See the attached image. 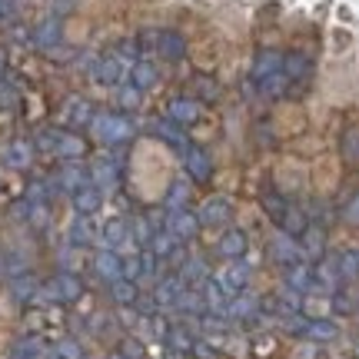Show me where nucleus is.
<instances>
[{"mask_svg":"<svg viewBox=\"0 0 359 359\" xmlns=\"http://www.w3.org/2000/svg\"><path fill=\"white\" fill-rule=\"evenodd\" d=\"M93 137L107 147H123V143L133 140V133H137V123L130 120L127 114H114V110H103V114H93Z\"/></svg>","mask_w":359,"mask_h":359,"instance_id":"obj_1","label":"nucleus"},{"mask_svg":"<svg viewBox=\"0 0 359 359\" xmlns=\"http://www.w3.org/2000/svg\"><path fill=\"white\" fill-rule=\"evenodd\" d=\"M37 147L43 154H53L60 160H80L87 154V143L80 140L74 130H60V127H50V130H40L37 133Z\"/></svg>","mask_w":359,"mask_h":359,"instance_id":"obj_2","label":"nucleus"},{"mask_svg":"<svg viewBox=\"0 0 359 359\" xmlns=\"http://www.w3.org/2000/svg\"><path fill=\"white\" fill-rule=\"evenodd\" d=\"M40 296H47L50 303L67 306V303H77L80 296H83V283H80L77 273H67V269H60L57 276H50L47 283H40Z\"/></svg>","mask_w":359,"mask_h":359,"instance_id":"obj_3","label":"nucleus"},{"mask_svg":"<svg viewBox=\"0 0 359 359\" xmlns=\"http://www.w3.org/2000/svg\"><path fill=\"white\" fill-rule=\"evenodd\" d=\"M213 286H217V293L223 296V299H233V296L246 293V283H250V269L240 263V259H230L226 266L219 269L217 276H213Z\"/></svg>","mask_w":359,"mask_h":359,"instance_id":"obj_4","label":"nucleus"},{"mask_svg":"<svg viewBox=\"0 0 359 359\" xmlns=\"http://www.w3.org/2000/svg\"><path fill=\"white\" fill-rule=\"evenodd\" d=\"M130 60L123 57V53H107V57H100L97 64H93V80L100 83V87H120L123 83V77H130Z\"/></svg>","mask_w":359,"mask_h":359,"instance_id":"obj_5","label":"nucleus"},{"mask_svg":"<svg viewBox=\"0 0 359 359\" xmlns=\"http://www.w3.org/2000/svg\"><path fill=\"white\" fill-rule=\"evenodd\" d=\"M286 290H293L296 296H306V293H316V290H323L316 266H313L309 259H299L296 266H290V269H286Z\"/></svg>","mask_w":359,"mask_h":359,"instance_id":"obj_6","label":"nucleus"},{"mask_svg":"<svg viewBox=\"0 0 359 359\" xmlns=\"http://www.w3.org/2000/svg\"><path fill=\"white\" fill-rule=\"evenodd\" d=\"M290 333H296L299 339H309V343H330L339 336V326L333 320H293Z\"/></svg>","mask_w":359,"mask_h":359,"instance_id":"obj_7","label":"nucleus"},{"mask_svg":"<svg viewBox=\"0 0 359 359\" xmlns=\"http://www.w3.org/2000/svg\"><path fill=\"white\" fill-rule=\"evenodd\" d=\"M90 183V167H83L80 160H64L60 170L53 173V187L64 193H77L80 187H87Z\"/></svg>","mask_w":359,"mask_h":359,"instance_id":"obj_8","label":"nucleus"},{"mask_svg":"<svg viewBox=\"0 0 359 359\" xmlns=\"http://www.w3.org/2000/svg\"><path fill=\"white\" fill-rule=\"evenodd\" d=\"M200 217L196 213H190V210H167V223H163V230L173 233L180 243H190L193 236L200 233Z\"/></svg>","mask_w":359,"mask_h":359,"instance_id":"obj_9","label":"nucleus"},{"mask_svg":"<svg viewBox=\"0 0 359 359\" xmlns=\"http://www.w3.org/2000/svg\"><path fill=\"white\" fill-rule=\"evenodd\" d=\"M296 246H299L303 259H323L326 257V230L316 226V223H306L296 233Z\"/></svg>","mask_w":359,"mask_h":359,"instance_id":"obj_10","label":"nucleus"},{"mask_svg":"<svg viewBox=\"0 0 359 359\" xmlns=\"http://www.w3.org/2000/svg\"><path fill=\"white\" fill-rule=\"evenodd\" d=\"M100 240H103V250H114V253L127 250V246L133 243V233H130V219H123V217L107 219V223H103V230H100Z\"/></svg>","mask_w":359,"mask_h":359,"instance_id":"obj_11","label":"nucleus"},{"mask_svg":"<svg viewBox=\"0 0 359 359\" xmlns=\"http://www.w3.org/2000/svg\"><path fill=\"white\" fill-rule=\"evenodd\" d=\"M266 253L273 263H280V266H296L299 259H303V253H299V246H296V236H290V233H280V236H273L266 246Z\"/></svg>","mask_w":359,"mask_h":359,"instance_id":"obj_12","label":"nucleus"},{"mask_svg":"<svg viewBox=\"0 0 359 359\" xmlns=\"http://www.w3.org/2000/svg\"><path fill=\"white\" fill-rule=\"evenodd\" d=\"M150 40H154L156 57H163L170 64L183 60V53H187V40H183V34H177V30H156Z\"/></svg>","mask_w":359,"mask_h":359,"instance_id":"obj_13","label":"nucleus"},{"mask_svg":"<svg viewBox=\"0 0 359 359\" xmlns=\"http://www.w3.org/2000/svg\"><path fill=\"white\" fill-rule=\"evenodd\" d=\"M183 167H187V173H190L196 183H206V180L213 177V156H210V150L190 143V147L183 150Z\"/></svg>","mask_w":359,"mask_h":359,"instance_id":"obj_14","label":"nucleus"},{"mask_svg":"<svg viewBox=\"0 0 359 359\" xmlns=\"http://www.w3.org/2000/svg\"><path fill=\"white\" fill-rule=\"evenodd\" d=\"M200 223L203 226H226L233 217V203L230 196H210V200H203V206H200Z\"/></svg>","mask_w":359,"mask_h":359,"instance_id":"obj_15","label":"nucleus"},{"mask_svg":"<svg viewBox=\"0 0 359 359\" xmlns=\"http://www.w3.org/2000/svg\"><path fill=\"white\" fill-rule=\"evenodd\" d=\"M60 120L67 123V130H80V127H90L93 123V103L87 97H70L60 110Z\"/></svg>","mask_w":359,"mask_h":359,"instance_id":"obj_16","label":"nucleus"},{"mask_svg":"<svg viewBox=\"0 0 359 359\" xmlns=\"http://www.w3.org/2000/svg\"><path fill=\"white\" fill-rule=\"evenodd\" d=\"M190 286L180 280V273H173V276H163V280L156 283V290H154V303L160 309H177L180 303V296L187 293Z\"/></svg>","mask_w":359,"mask_h":359,"instance_id":"obj_17","label":"nucleus"},{"mask_svg":"<svg viewBox=\"0 0 359 359\" xmlns=\"http://www.w3.org/2000/svg\"><path fill=\"white\" fill-rule=\"evenodd\" d=\"M70 203H74V213H80V217H93V213L103 206V190L97 187V183H87V187H80L77 193H70Z\"/></svg>","mask_w":359,"mask_h":359,"instance_id":"obj_18","label":"nucleus"},{"mask_svg":"<svg viewBox=\"0 0 359 359\" xmlns=\"http://www.w3.org/2000/svg\"><path fill=\"white\" fill-rule=\"evenodd\" d=\"M150 130H154V137H160L163 143H170L173 150H187V147H190L187 130L180 127V123H173L170 116H160V120H154V123H150Z\"/></svg>","mask_w":359,"mask_h":359,"instance_id":"obj_19","label":"nucleus"},{"mask_svg":"<svg viewBox=\"0 0 359 359\" xmlns=\"http://www.w3.org/2000/svg\"><path fill=\"white\" fill-rule=\"evenodd\" d=\"M200 114H203V107L193 100V97H173L167 107V116L173 120V123H180V127H190V123H196L200 120Z\"/></svg>","mask_w":359,"mask_h":359,"instance_id":"obj_20","label":"nucleus"},{"mask_svg":"<svg viewBox=\"0 0 359 359\" xmlns=\"http://www.w3.org/2000/svg\"><path fill=\"white\" fill-rule=\"evenodd\" d=\"M90 183H97L103 193L114 190L116 183H120V163H116L114 156H100V160L90 167Z\"/></svg>","mask_w":359,"mask_h":359,"instance_id":"obj_21","label":"nucleus"},{"mask_svg":"<svg viewBox=\"0 0 359 359\" xmlns=\"http://www.w3.org/2000/svg\"><path fill=\"white\" fill-rule=\"evenodd\" d=\"M93 273H97L103 283L120 280V276H123V257L114 253V250H100V253L93 257Z\"/></svg>","mask_w":359,"mask_h":359,"instance_id":"obj_22","label":"nucleus"},{"mask_svg":"<svg viewBox=\"0 0 359 359\" xmlns=\"http://www.w3.org/2000/svg\"><path fill=\"white\" fill-rule=\"evenodd\" d=\"M47 353H50V349H47V343H43V336L27 333L11 346V356L7 359H47Z\"/></svg>","mask_w":359,"mask_h":359,"instance_id":"obj_23","label":"nucleus"},{"mask_svg":"<svg viewBox=\"0 0 359 359\" xmlns=\"http://www.w3.org/2000/svg\"><path fill=\"white\" fill-rule=\"evenodd\" d=\"M283 74H286V80H290V87H296V83H303V80L313 74V60L299 50L283 53Z\"/></svg>","mask_w":359,"mask_h":359,"instance_id":"obj_24","label":"nucleus"},{"mask_svg":"<svg viewBox=\"0 0 359 359\" xmlns=\"http://www.w3.org/2000/svg\"><path fill=\"white\" fill-rule=\"evenodd\" d=\"M180 280L187 283V286H190V290H203L206 286V280H210V266H206L203 259L200 257H190V259H183V263H180Z\"/></svg>","mask_w":359,"mask_h":359,"instance_id":"obj_25","label":"nucleus"},{"mask_svg":"<svg viewBox=\"0 0 359 359\" xmlns=\"http://www.w3.org/2000/svg\"><path fill=\"white\" fill-rule=\"evenodd\" d=\"M246 246L250 243H246L243 230H223L217 250H219V257H226V263H230V259H243L246 257Z\"/></svg>","mask_w":359,"mask_h":359,"instance_id":"obj_26","label":"nucleus"},{"mask_svg":"<svg viewBox=\"0 0 359 359\" xmlns=\"http://www.w3.org/2000/svg\"><path fill=\"white\" fill-rule=\"evenodd\" d=\"M180 246H183V243H180L177 236L160 226V230L154 233V240H150V246H147V250H150L156 259H177L180 257Z\"/></svg>","mask_w":359,"mask_h":359,"instance_id":"obj_27","label":"nucleus"},{"mask_svg":"<svg viewBox=\"0 0 359 359\" xmlns=\"http://www.w3.org/2000/svg\"><path fill=\"white\" fill-rule=\"evenodd\" d=\"M156 80H160V74H156L154 60H147V57H140V60H133V67H130V83L140 90H150L156 87Z\"/></svg>","mask_w":359,"mask_h":359,"instance_id":"obj_28","label":"nucleus"},{"mask_svg":"<svg viewBox=\"0 0 359 359\" xmlns=\"http://www.w3.org/2000/svg\"><path fill=\"white\" fill-rule=\"evenodd\" d=\"M30 160H34V147L27 140H11L7 143V150H4V163L11 170H27L30 167Z\"/></svg>","mask_w":359,"mask_h":359,"instance_id":"obj_29","label":"nucleus"},{"mask_svg":"<svg viewBox=\"0 0 359 359\" xmlns=\"http://www.w3.org/2000/svg\"><path fill=\"white\" fill-rule=\"evenodd\" d=\"M276 70H283V53H276V50H259L257 60H253V83L266 80L269 74H276Z\"/></svg>","mask_w":359,"mask_h":359,"instance_id":"obj_30","label":"nucleus"},{"mask_svg":"<svg viewBox=\"0 0 359 359\" xmlns=\"http://www.w3.org/2000/svg\"><path fill=\"white\" fill-rule=\"evenodd\" d=\"M67 240L74 246H90L93 240H97V230H93V223H90V217H74V223L67 226Z\"/></svg>","mask_w":359,"mask_h":359,"instance_id":"obj_31","label":"nucleus"},{"mask_svg":"<svg viewBox=\"0 0 359 359\" xmlns=\"http://www.w3.org/2000/svg\"><path fill=\"white\" fill-rule=\"evenodd\" d=\"M11 293L17 303H30L34 296H40V283L34 280V273H17L11 280Z\"/></svg>","mask_w":359,"mask_h":359,"instance_id":"obj_32","label":"nucleus"},{"mask_svg":"<svg viewBox=\"0 0 359 359\" xmlns=\"http://www.w3.org/2000/svg\"><path fill=\"white\" fill-rule=\"evenodd\" d=\"M34 43H37V47H43V50H50V47H57V43H60V17H57V13H53V17H47V20L34 30Z\"/></svg>","mask_w":359,"mask_h":359,"instance_id":"obj_33","label":"nucleus"},{"mask_svg":"<svg viewBox=\"0 0 359 359\" xmlns=\"http://www.w3.org/2000/svg\"><path fill=\"white\" fill-rule=\"evenodd\" d=\"M333 263H336V273H339V283L359 280V250H343V253H336Z\"/></svg>","mask_w":359,"mask_h":359,"instance_id":"obj_34","label":"nucleus"},{"mask_svg":"<svg viewBox=\"0 0 359 359\" xmlns=\"http://www.w3.org/2000/svg\"><path fill=\"white\" fill-rule=\"evenodd\" d=\"M110 296H114L116 306H127L130 309L137 299H140V290H137V283H133V280H123V276H120V280L110 283Z\"/></svg>","mask_w":359,"mask_h":359,"instance_id":"obj_35","label":"nucleus"},{"mask_svg":"<svg viewBox=\"0 0 359 359\" xmlns=\"http://www.w3.org/2000/svg\"><path fill=\"white\" fill-rule=\"evenodd\" d=\"M163 343H167L173 353H180V356H183V353H190V349L196 346V343H193V336L187 333L183 326H170V333H167V339H163Z\"/></svg>","mask_w":359,"mask_h":359,"instance_id":"obj_36","label":"nucleus"},{"mask_svg":"<svg viewBox=\"0 0 359 359\" xmlns=\"http://www.w3.org/2000/svg\"><path fill=\"white\" fill-rule=\"evenodd\" d=\"M47 359H83V346L77 339H60L57 346H50Z\"/></svg>","mask_w":359,"mask_h":359,"instance_id":"obj_37","label":"nucleus"},{"mask_svg":"<svg viewBox=\"0 0 359 359\" xmlns=\"http://www.w3.org/2000/svg\"><path fill=\"white\" fill-rule=\"evenodd\" d=\"M187 196H190V187L187 183H173L167 193V210H187V203H183Z\"/></svg>","mask_w":359,"mask_h":359,"instance_id":"obj_38","label":"nucleus"},{"mask_svg":"<svg viewBox=\"0 0 359 359\" xmlns=\"http://www.w3.org/2000/svg\"><path fill=\"white\" fill-rule=\"evenodd\" d=\"M116 103H120L123 110H133V107H140V90L133 87V83L120 87V90H116Z\"/></svg>","mask_w":359,"mask_h":359,"instance_id":"obj_39","label":"nucleus"},{"mask_svg":"<svg viewBox=\"0 0 359 359\" xmlns=\"http://www.w3.org/2000/svg\"><path fill=\"white\" fill-rule=\"evenodd\" d=\"M193 87L203 93V100H217V97H219V87L210 77H196V80H193Z\"/></svg>","mask_w":359,"mask_h":359,"instance_id":"obj_40","label":"nucleus"},{"mask_svg":"<svg viewBox=\"0 0 359 359\" xmlns=\"http://www.w3.org/2000/svg\"><path fill=\"white\" fill-rule=\"evenodd\" d=\"M343 154L349 160H359V130H349L346 137H343Z\"/></svg>","mask_w":359,"mask_h":359,"instance_id":"obj_41","label":"nucleus"},{"mask_svg":"<svg viewBox=\"0 0 359 359\" xmlns=\"http://www.w3.org/2000/svg\"><path fill=\"white\" fill-rule=\"evenodd\" d=\"M343 217H346V223L359 226V193H353V196H349V203L343 206Z\"/></svg>","mask_w":359,"mask_h":359,"instance_id":"obj_42","label":"nucleus"},{"mask_svg":"<svg viewBox=\"0 0 359 359\" xmlns=\"http://www.w3.org/2000/svg\"><path fill=\"white\" fill-rule=\"evenodd\" d=\"M120 353L127 359H143V346L137 339H123V343H120Z\"/></svg>","mask_w":359,"mask_h":359,"instance_id":"obj_43","label":"nucleus"},{"mask_svg":"<svg viewBox=\"0 0 359 359\" xmlns=\"http://www.w3.org/2000/svg\"><path fill=\"white\" fill-rule=\"evenodd\" d=\"M353 306H356V303H353L346 293H336L333 296V309H336V313H353Z\"/></svg>","mask_w":359,"mask_h":359,"instance_id":"obj_44","label":"nucleus"},{"mask_svg":"<svg viewBox=\"0 0 359 359\" xmlns=\"http://www.w3.org/2000/svg\"><path fill=\"white\" fill-rule=\"evenodd\" d=\"M296 359H320V349L309 346V349H296Z\"/></svg>","mask_w":359,"mask_h":359,"instance_id":"obj_45","label":"nucleus"},{"mask_svg":"<svg viewBox=\"0 0 359 359\" xmlns=\"http://www.w3.org/2000/svg\"><path fill=\"white\" fill-rule=\"evenodd\" d=\"M13 4H17V0H0V20H7L13 13Z\"/></svg>","mask_w":359,"mask_h":359,"instance_id":"obj_46","label":"nucleus"},{"mask_svg":"<svg viewBox=\"0 0 359 359\" xmlns=\"http://www.w3.org/2000/svg\"><path fill=\"white\" fill-rule=\"evenodd\" d=\"M4 273H7V269H4V253H0V280H4Z\"/></svg>","mask_w":359,"mask_h":359,"instance_id":"obj_47","label":"nucleus"},{"mask_svg":"<svg viewBox=\"0 0 359 359\" xmlns=\"http://www.w3.org/2000/svg\"><path fill=\"white\" fill-rule=\"evenodd\" d=\"M110 359H127V356H123V353H120V349H116V353H114V356H110Z\"/></svg>","mask_w":359,"mask_h":359,"instance_id":"obj_48","label":"nucleus"},{"mask_svg":"<svg viewBox=\"0 0 359 359\" xmlns=\"http://www.w3.org/2000/svg\"><path fill=\"white\" fill-rule=\"evenodd\" d=\"M356 309H359V299H356Z\"/></svg>","mask_w":359,"mask_h":359,"instance_id":"obj_49","label":"nucleus"}]
</instances>
